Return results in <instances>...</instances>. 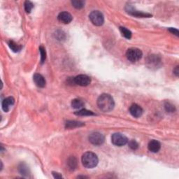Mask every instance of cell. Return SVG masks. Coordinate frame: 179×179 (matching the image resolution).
<instances>
[{"instance_id":"cell-13","label":"cell","mask_w":179,"mask_h":179,"mask_svg":"<svg viewBox=\"0 0 179 179\" xmlns=\"http://www.w3.org/2000/svg\"><path fill=\"white\" fill-rule=\"evenodd\" d=\"M148 150L152 153H157L161 148V144L157 140H151L148 145Z\"/></svg>"},{"instance_id":"cell-8","label":"cell","mask_w":179,"mask_h":179,"mask_svg":"<svg viewBox=\"0 0 179 179\" xmlns=\"http://www.w3.org/2000/svg\"><path fill=\"white\" fill-rule=\"evenodd\" d=\"M147 65L150 68H157L160 67L161 60L157 55H151L147 59Z\"/></svg>"},{"instance_id":"cell-20","label":"cell","mask_w":179,"mask_h":179,"mask_svg":"<svg viewBox=\"0 0 179 179\" xmlns=\"http://www.w3.org/2000/svg\"><path fill=\"white\" fill-rule=\"evenodd\" d=\"M8 46H9L10 48L15 53L19 52V51L21 50L20 46L17 44L15 42H14L13 41H10L8 42Z\"/></svg>"},{"instance_id":"cell-17","label":"cell","mask_w":179,"mask_h":179,"mask_svg":"<svg viewBox=\"0 0 179 179\" xmlns=\"http://www.w3.org/2000/svg\"><path fill=\"white\" fill-rule=\"evenodd\" d=\"M120 31L121 32L122 35L125 37V38L129 39L132 37V32H131L130 30L127 29L126 27H120Z\"/></svg>"},{"instance_id":"cell-4","label":"cell","mask_w":179,"mask_h":179,"mask_svg":"<svg viewBox=\"0 0 179 179\" xmlns=\"http://www.w3.org/2000/svg\"><path fill=\"white\" fill-rule=\"evenodd\" d=\"M89 18L92 23L95 26H102L104 22V15L99 11H93L89 15Z\"/></svg>"},{"instance_id":"cell-24","label":"cell","mask_w":179,"mask_h":179,"mask_svg":"<svg viewBox=\"0 0 179 179\" xmlns=\"http://www.w3.org/2000/svg\"><path fill=\"white\" fill-rule=\"evenodd\" d=\"M128 145L129 148L134 150H136L138 148H139V144H138V143L136 142L135 140H131L130 141H129Z\"/></svg>"},{"instance_id":"cell-12","label":"cell","mask_w":179,"mask_h":179,"mask_svg":"<svg viewBox=\"0 0 179 179\" xmlns=\"http://www.w3.org/2000/svg\"><path fill=\"white\" fill-rule=\"evenodd\" d=\"M126 11L128 13L131 14V15H134V16L139 17V18L140 17L141 18H149L151 16L150 14L144 13H143V12H139V11H136L134 8H133V7H131L129 6H127V8H126Z\"/></svg>"},{"instance_id":"cell-25","label":"cell","mask_w":179,"mask_h":179,"mask_svg":"<svg viewBox=\"0 0 179 179\" xmlns=\"http://www.w3.org/2000/svg\"><path fill=\"white\" fill-rule=\"evenodd\" d=\"M165 109L166 110V111H168V112L169 113H173L174 112L175 110H176V109H175V106L172 105L171 104H170V103H166L165 104Z\"/></svg>"},{"instance_id":"cell-23","label":"cell","mask_w":179,"mask_h":179,"mask_svg":"<svg viewBox=\"0 0 179 179\" xmlns=\"http://www.w3.org/2000/svg\"><path fill=\"white\" fill-rule=\"evenodd\" d=\"M39 52L41 54V62L43 64L45 62L46 58V53L45 48L43 46H40Z\"/></svg>"},{"instance_id":"cell-10","label":"cell","mask_w":179,"mask_h":179,"mask_svg":"<svg viewBox=\"0 0 179 179\" xmlns=\"http://www.w3.org/2000/svg\"><path fill=\"white\" fill-rule=\"evenodd\" d=\"M58 20H59V21H60L61 22H62V23L69 24L72 22L73 18H72V15H71L69 13L64 11V12H62V13H60L59 15H58Z\"/></svg>"},{"instance_id":"cell-2","label":"cell","mask_w":179,"mask_h":179,"mask_svg":"<svg viewBox=\"0 0 179 179\" xmlns=\"http://www.w3.org/2000/svg\"><path fill=\"white\" fill-rule=\"evenodd\" d=\"M99 162V159L95 153L87 152L82 156L83 165L87 169H93L95 167Z\"/></svg>"},{"instance_id":"cell-3","label":"cell","mask_w":179,"mask_h":179,"mask_svg":"<svg viewBox=\"0 0 179 179\" xmlns=\"http://www.w3.org/2000/svg\"><path fill=\"white\" fill-rule=\"evenodd\" d=\"M143 56V53L140 49L136 48H129L126 52V57L129 61L132 62H136L141 59Z\"/></svg>"},{"instance_id":"cell-18","label":"cell","mask_w":179,"mask_h":179,"mask_svg":"<svg viewBox=\"0 0 179 179\" xmlns=\"http://www.w3.org/2000/svg\"><path fill=\"white\" fill-rule=\"evenodd\" d=\"M67 164H68L69 167V169L71 170H74L77 166V164H78L77 159H76V157H71L70 158L68 159V162H67Z\"/></svg>"},{"instance_id":"cell-22","label":"cell","mask_w":179,"mask_h":179,"mask_svg":"<svg viewBox=\"0 0 179 179\" xmlns=\"http://www.w3.org/2000/svg\"><path fill=\"white\" fill-rule=\"evenodd\" d=\"M33 7V4L30 1H26L25 2V11L27 13H29L30 12L32 11V10Z\"/></svg>"},{"instance_id":"cell-6","label":"cell","mask_w":179,"mask_h":179,"mask_svg":"<svg viewBox=\"0 0 179 179\" xmlns=\"http://www.w3.org/2000/svg\"><path fill=\"white\" fill-rule=\"evenodd\" d=\"M89 141L92 144L95 146H101L105 141V137L100 132H93L90 134Z\"/></svg>"},{"instance_id":"cell-9","label":"cell","mask_w":179,"mask_h":179,"mask_svg":"<svg viewBox=\"0 0 179 179\" xmlns=\"http://www.w3.org/2000/svg\"><path fill=\"white\" fill-rule=\"evenodd\" d=\"M143 109L136 104H133L129 108V113L134 118H139L143 114Z\"/></svg>"},{"instance_id":"cell-26","label":"cell","mask_w":179,"mask_h":179,"mask_svg":"<svg viewBox=\"0 0 179 179\" xmlns=\"http://www.w3.org/2000/svg\"><path fill=\"white\" fill-rule=\"evenodd\" d=\"M19 171H20V172L21 173V174L27 175V174L28 169H27V166H26L25 164H21V165L20 166V167H19Z\"/></svg>"},{"instance_id":"cell-21","label":"cell","mask_w":179,"mask_h":179,"mask_svg":"<svg viewBox=\"0 0 179 179\" xmlns=\"http://www.w3.org/2000/svg\"><path fill=\"white\" fill-rule=\"evenodd\" d=\"M72 4L74 8H77V9L83 8L85 6V1H81V0H74L72 1Z\"/></svg>"},{"instance_id":"cell-14","label":"cell","mask_w":179,"mask_h":179,"mask_svg":"<svg viewBox=\"0 0 179 179\" xmlns=\"http://www.w3.org/2000/svg\"><path fill=\"white\" fill-rule=\"evenodd\" d=\"M34 81L35 84L39 88H44L46 84V81L44 77L39 74H35L34 76Z\"/></svg>"},{"instance_id":"cell-11","label":"cell","mask_w":179,"mask_h":179,"mask_svg":"<svg viewBox=\"0 0 179 179\" xmlns=\"http://www.w3.org/2000/svg\"><path fill=\"white\" fill-rule=\"evenodd\" d=\"M14 103H15V100H14L13 97H6V99H4V100H3L2 104H1L4 111V112H8V111H9L11 106H13Z\"/></svg>"},{"instance_id":"cell-27","label":"cell","mask_w":179,"mask_h":179,"mask_svg":"<svg viewBox=\"0 0 179 179\" xmlns=\"http://www.w3.org/2000/svg\"><path fill=\"white\" fill-rule=\"evenodd\" d=\"M169 31L170 32H171L172 34H175L176 36L178 37V30L177 29H175V28H169Z\"/></svg>"},{"instance_id":"cell-29","label":"cell","mask_w":179,"mask_h":179,"mask_svg":"<svg viewBox=\"0 0 179 179\" xmlns=\"http://www.w3.org/2000/svg\"><path fill=\"white\" fill-rule=\"evenodd\" d=\"M173 74H174L176 77H178V74H179L178 66H176V67H175V69H173Z\"/></svg>"},{"instance_id":"cell-7","label":"cell","mask_w":179,"mask_h":179,"mask_svg":"<svg viewBox=\"0 0 179 179\" xmlns=\"http://www.w3.org/2000/svg\"><path fill=\"white\" fill-rule=\"evenodd\" d=\"M74 83L80 86H89L91 83V79L87 75H83V74H81V75L77 76L74 79Z\"/></svg>"},{"instance_id":"cell-5","label":"cell","mask_w":179,"mask_h":179,"mask_svg":"<svg viewBox=\"0 0 179 179\" xmlns=\"http://www.w3.org/2000/svg\"><path fill=\"white\" fill-rule=\"evenodd\" d=\"M111 141L115 146H123L128 142V139L121 133H115L111 136Z\"/></svg>"},{"instance_id":"cell-28","label":"cell","mask_w":179,"mask_h":179,"mask_svg":"<svg viewBox=\"0 0 179 179\" xmlns=\"http://www.w3.org/2000/svg\"><path fill=\"white\" fill-rule=\"evenodd\" d=\"M53 176H54L55 178H62V175L59 173L54 172V171H53Z\"/></svg>"},{"instance_id":"cell-19","label":"cell","mask_w":179,"mask_h":179,"mask_svg":"<svg viewBox=\"0 0 179 179\" xmlns=\"http://www.w3.org/2000/svg\"><path fill=\"white\" fill-rule=\"evenodd\" d=\"M75 114L77 115V116H93L95 115L93 111H88L87 109H82L81 110H79V111H77L75 112Z\"/></svg>"},{"instance_id":"cell-30","label":"cell","mask_w":179,"mask_h":179,"mask_svg":"<svg viewBox=\"0 0 179 179\" xmlns=\"http://www.w3.org/2000/svg\"><path fill=\"white\" fill-rule=\"evenodd\" d=\"M78 178H88L86 176H78Z\"/></svg>"},{"instance_id":"cell-1","label":"cell","mask_w":179,"mask_h":179,"mask_svg":"<svg viewBox=\"0 0 179 179\" xmlns=\"http://www.w3.org/2000/svg\"><path fill=\"white\" fill-rule=\"evenodd\" d=\"M97 105L99 109L104 112H109L113 109L115 102L113 98L109 94H102L97 100Z\"/></svg>"},{"instance_id":"cell-16","label":"cell","mask_w":179,"mask_h":179,"mask_svg":"<svg viewBox=\"0 0 179 179\" xmlns=\"http://www.w3.org/2000/svg\"><path fill=\"white\" fill-rule=\"evenodd\" d=\"M84 124L83 123H80L78 121H68L66 123V127L68 129H72L75 128V127H81L83 126Z\"/></svg>"},{"instance_id":"cell-15","label":"cell","mask_w":179,"mask_h":179,"mask_svg":"<svg viewBox=\"0 0 179 179\" xmlns=\"http://www.w3.org/2000/svg\"><path fill=\"white\" fill-rule=\"evenodd\" d=\"M72 106L75 109H81L84 106V102L79 99H74L72 102Z\"/></svg>"}]
</instances>
